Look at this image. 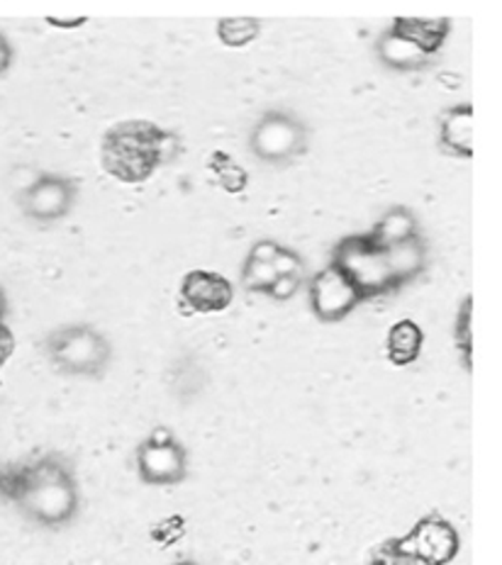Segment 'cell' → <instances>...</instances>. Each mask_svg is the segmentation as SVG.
<instances>
[{
  "mask_svg": "<svg viewBox=\"0 0 502 565\" xmlns=\"http://www.w3.org/2000/svg\"><path fill=\"white\" fill-rule=\"evenodd\" d=\"M441 145L461 159L473 157V108L469 103L453 105L441 117Z\"/></svg>",
  "mask_w": 502,
  "mask_h": 565,
  "instance_id": "cell-11",
  "label": "cell"
},
{
  "mask_svg": "<svg viewBox=\"0 0 502 565\" xmlns=\"http://www.w3.org/2000/svg\"><path fill=\"white\" fill-rule=\"evenodd\" d=\"M249 147L266 163H286L306 151V125L288 113H266L252 129Z\"/></svg>",
  "mask_w": 502,
  "mask_h": 565,
  "instance_id": "cell-5",
  "label": "cell"
},
{
  "mask_svg": "<svg viewBox=\"0 0 502 565\" xmlns=\"http://www.w3.org/2000/svg\"><path fill=\"white\" fill-rule=\"evenodd\" d=\"M376 52L381 62L395 71H419L429 64V56L393 28L378 40Z\"/></svg>",
  "mask_w": 502,
  "mask_h": 565,
  "instance_id": "cell-14",
  "label": "cell"
},
{
  "mask_svg": "<svg viewBox=\"0 0 502 565\" xmlns=\"http://www.w3.org/2000/svg\"><path fill=\"white\" fill-rule=\"evenodd\" d=\"M369 565H419L410 553H407L398 539L383 541V544L371 553Z\"/></svg>",
  "mask_w": 502,
  "mask_h": 565,
  "instance_id": "cell-20",
  "label": "cell"
},
{
  "mask_svg": "<svg viewBox=\"0 0 502 565\" xmlns=\"http://www.w3.org/2000/svg\"><path fill=\"white\" fill-rule=\"evenodd\" d=\"M393 30L400 32L403 38L417 44L429 58L435 56L451 32V22L447 18L427 20V18H398L393 22Z\"/></svg>",
  "mask_w": 502,
  "mask_h": 565,
  "instance_id": "cell-12",
  "label": "cell"
},
{
  "mask_svg": "<svg viewBox=\"0 0 502 565\" xmlns=\"http://www.w3.org/2000/svg\"><path fill=\"white\" fill-rule=\"evenodd\" d=\"M278 278L274 264H259V262H247V266H244V274H242V280H244V288L247 290H264L268 292V288L274 286Z\"/></svg>",
  "mask_w": 502,
  "mask_h": 565,
  "instance_id": "cell-19",
  "label": "cell"
},
{
  "mask_svg": "<svg viewBox=\"0 0 502 565\" xmlns=\"http://www.w3.org/2000/svg\"><path fill=\"white\" fill-rule=\"evenodd\" d=\"M413 237H419V230L415 215L407 207H393L385 212L378 225L369 234V239L376 244L378 249H391V246L403 244Z\"/></svg>",
  "mask_w": 502,
  "mask_h": 565,
  "instance_id": "cell-16",
  "label": "cell"
},
{
  "mask_svg": "<svg viewBox=\"0 0 502 565\" xmlns=\"http://www.w3.org/2000/svg\"><path fill=\"white\" fill-rule=\"evenodd\" d=\"M10 58H13V52H10L8 40L3 38V34H0V74H6V71H8Z\"/></svg>",
  "mask_w": 502,
  "mask_h": 565,
  "instance_id": "cell-25",
  "label": "cell"
},
{
  "mask_svg": "<svg viewBox=\"0 0 502 565\" xmlns=\"http://www.w3.org/2000/svg\"><path fill=\"white\" fill-rule=\"evenodd\" d=\"M139 476L149 486H177L189 473V458L179 441L151 444L145 441L137 451Z\"/></svg>",
  "mask_w": 502,
  "mask_h": 565,
  "instance_id": "cell-9",
  "label": "cell"
},
{
  "mask_svg": "<svg viewBox=\"0 0 502 565\" xmlns=\"http://www.w3.org/2000/svg\"><path fill=\"white\" fill-rule=\"evenodd\" d=\"M86 22V18H68V20H56V18H50V25L54 28H64V30H74V28H81Z\"/></svg>",
  "mask_w": 502,
  "mask_h": 565,
  "instance_id": "cell-27",
  "label": "cell"
},
{
  "mask_svg": "<svg viewBox=\"0 0 502 565\" xmlns=\"http://www.w3.org/2000/svg\"><path fill=\"white\" fill-rule=\"evenodd\" d=\"M10 353H13V337H10L8 329L0 324V366L10 359Z\"/></svg>",
  "mask_w": 502,
  "mask_h": 565,
  "instance_id": "cell-24",
  "label": "cell"
},
{
  "mask_svg": "<svg viewBox=\"0 0 502 565\" xmlns=\"http://www.w3.org/2000/svg\"><path fill=\"white\" fill-rule=\"evenodd\" d=\"M383 256L398 288L417 278L427 266V246L423 237H413L403 244L391 246V249H383Z\"/></svg>",
  "mask_w": 502,
  "mask_h": 565,
  "instance_id": "cell-13",
  "label": "cell"
},
{
  "mask_svg": "<svg viewBox=\"0 0 502 565\" xmlns=\"http://www.w3.org/2000/svg\"><path fill=\"white\" fill-rule=\"evenodd\" d=\"M359 302H364V300H361L356 288L346 280L342 270L332 264L322 268L310 282L312 312L322 322L344 320L349 312H354Z\"/></svg>",
  "mask_w": 502,
  "mask_h": 565,
  "instance_id": "cell-7",
  "label": "cell"
},
{
  "mask_svg": "<svg viewBox=\"0 0 502 565\" xmlns=\"http://www.w3.org/2000/svg\"><path fill=\"white\" fill-rule=\"evenodd\" d=\"M400 546L423 565H447L459 556L461 536L451 522L439 514H427L410 532L398 539Z\"/></svg>",
  "mask_w": 502,
  "mask_h": 565,
  "instance_id": "cell-6",
  "label": "cell"
},
{
  "mask_svg": "<svg viewBox=\"0 0 502 565\" xmlns=\"http://www.w3.org/2000/svg\"><path fill=\"white\" fill-rule=\"evenodd\" d=\"M215 32H217V40L222 44L232 46V50H242V46H247L256 38H259L261 25H259V20H254V18H225L217 22Z\"/></svg>",
  "mask_w": 502,
  "mask_h": 565,
  "instance_id": "cell-18",
  "label": "cell"
},
{
  "mask_svg": "<svg viewBox=\"0 0 502 565\" xmlns=\"http://www.w3.org/2000/svg\"><path fill=\"white\" fill-rule=\"evenodd\" d=\"M3 312H6V296L0 292V322H3Z\"/></svg>",
  "mask_w": 502,
  "mask_h": 565,
  "instance_id": "cell-28",
  "label": "cell"
},
{
  "mask_svg": "<svg viewBox=\"0 0 502 565\" xmlns=\"http://www.w3.org/2000/svg\"><path fill=\"white\" fill-rule=\"evenodd\" d=\"M278 252H281V244H276L271 239H261V242H256L252 246L249 258H252V262H259V264H274Z\"/></svg>",
  "mask_w": 502,
  "mask_h": 565,
  "instance_id": "cell-23",
  "label": "cell"
},
{
  "mask_svg": "<svg viewBox=\"0 0 502 565\" xmlns=\"http://www.w3.org/2000/svg\"><path fill=\"white\" fill-rule=\"evenodd\" d=\"M274 268H276L278 276H300L302 274V262H300L298 254L288 252L281 246V252H278L276 262H274Z\"/></svg>",
  "mask_w": 502,
  "mask_h": 565,
  "instance_id": "cell-21",
  "label": "cell"
},
{
  "mask_svg": "<svg viewBox=\"0 0 502 565\" xmlns=\"http://www.w3.org/2000/svg\"><path fill=\"white\" fill-rule=\"evenodd\" d=\"M210 171L217 175L222 191H227L229 195L244 193V188L249 183L247 171H244L239 163H235V159H232L227 151H213V157H210Z\"/></svg>",
  "mask_w": 502,
  "mask_h": 565,
  "instance_id": "cell-17",
  "label": "cell"
},
{
  "mask_svg": "<svg viewBox=\"0 0 502 565\" xmlns=\"http://www.w3.org/2000/svg\"><path fill=\"white\" fill-rule=\"evenodd\" d=\"M76 200V183L66 175H42L25 191V210L32 220L54 222L68 215Z\"/></svg>",
  "mask_w": 502,
  "mask_h": 565,
  "instance_id": "cell-8",
  "label": "cell"
},
{
  "mask_svg": "<svg viewBox=\"0 0 502 565\" xmlns=\"http://www.w3.org/2000/svg\"><path fill=\"white\" fill-rule=\"evenodd\" d=\"M179 565H195V563H179Z\"/></svg>",
  "mask_w": 502,
  "mask_h": 565,
  "instance_id": "cell-29",
  "label": "cell"
},
{
  "mask_svg": "<svg viewBox=\"0 0 502 565\" xmlns=\"http://www.w3.org/2000/svg\"><path fill=\"white\" fill-rule=\"evenodd\" d=\"M235 300L232 282L215 270H191L181 282V302L191 312H222Z\"/></svg>",
  "mask_w": 502,
  "mask_h": 565,
  "instance_id": "cell-10",
  "label": "cell"
},
{
  "mask_svg": "<svg viewBox=\"0 0 502 565\" xmlns=\"http://www.w3.org/2000/svg\"><path fill=\"white\" fill-rule=\"evenodd\" d=\"M147 441H151V444H171V441H177V439H173L171 429H167V427H157L154 431H151V437H149Z\"/></svg>",
  "mask_w": 502,
  "mask_h": 565,
  "instance_id": "cell-26",
  "label": "cell"
},
{
  "mask_svg": "<svg viewBox=\"0 0 502 565\" xmlns=\"http://www.w3.org/2000/svg\"><path fill=\"white\" fill-rule=\"evenodd\" d=\"M332 266H337L352 282L361 300H371L385 296V292L398 290L395 280L385 264L383 249L369 239V234H354L337 244Z\"/></svg>",
  "mask_w": 502,
  "mask_h": 565,
  "instance_id": "cell-3",
  "label": "cell"
},
{
  "mask_svg": "<svg viewBox=\"0 0 502 565\" xmlns=\"http://www.w3.org/2000/svg\"><path fill=\"white\" fill-rule=\"evenodd\" d=\"M300 288V276H278L271 288H268V296L274 300H290Z\"/></svg>",
  "mask_w": 502,
  "mask_h": 565,
  "instance_id": "cell-22",
  "label": "cell"
},
{
  "mask_svg": "<svg viewBox=\"0 0 502 565\" xmlns=\"http://www.w3.org/2000/svg\"><path fill=\"white\" fill-rule=\"evenodd\" d=\"M56 366L74 375H98L110 361V344L96 329L76 324L56 332L52 339Z\"/></svg>",
  "mask_w": 502,
  "mask_h": 565,
  "instance_id": "cell-4",
  "label": "cell"
},
{
  "mask_svg": "<svg viewBox=\"0 0 502 565\" xmlns=\"http://www.w3.org/2000/svg\"><path fill=\"white\" fill-rule=\"evenodd\" d=\"M425 344L423 327L413 320H400L388 329V341H385V351L395 366H410L419 359Z\"/></svg>",
  "mask_w": 502,
  "mask_h": 565,
  "instance_id": "cell-15",
  "label": "cell"
},
{
  "mask_svg": "<svg viewBox=\"0 0 502 565\" xmlns=\"http://www.w3.org/2000/svg\"><path fill=\"white\" fill-rule=\"evenodd\" d=\"M20 510L44 526L68 524L78 512L76 480L62 461L44 458L10 478L8 488Z\"/></svg>",
  "mask_w": 502,
  "mask_h": 565,
  "instance_id": "cell-2",
  "label": "cell"
},
{
  "mask_svg": "<svg viewBox=\"0 0 502 565\" xmlns=\"http://www.w3.org/2000/svg\"><path fill=\"white\" fill-rule=\"evenodd\" d=\"M173 154H177V139L145 120L115 125L100 147L103 169L122 183L147 181Z\"/></svg>",
  "mask_w": 502,
  "mask_h": 565,
  "instance_id": "cell-1",
  "label": "cell"
}]
</instances>
